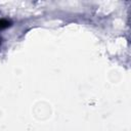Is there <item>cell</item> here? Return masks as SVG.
I'll return each mask as SVG.
<instances>
[{
    "mask_svg": "<svg viewBox=\"0 0 131 131\" xmlns=\"http://www.w3.org/2000/svg\"><path fill=\"white\" fill-rule=\"evenodd\" d=\"M7 26H9V23H7L5 20H0V30L3 28H6Z\"/></svg>",
    "mask_w": 131,
    "mask_h": 131,
    "instance_id": "6da1fadb",
    "label": "cell"
}]
</instances>
